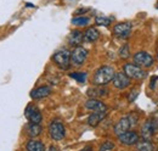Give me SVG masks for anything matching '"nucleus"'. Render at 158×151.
<instances>
[{"mask_svg":"<svg viewBox=\"0 0 158 151\" xmlns=\"http://www.w3.org/2000/svg\"><path fill=\"white\" fill-rule=\"evenodd\" d=\"M116 75L114 68L111 66H101L99 70L95 72L93 82L96 85H106L110 82L113 80V77Z\"/></svg>","mask_w":158,"mask_h":151,"instance_id":"f257e3e1","label":"nucleus"},{"mask_svg":"<svg viewBox=\"0 0 158 151\" xmlns=\"http://www.w3.org/2000/svg\"><path fill=\"white\" fill-rule=\"evenodd\" d=\"M138 121H139V117L135 113H131V114H129L127 117H122L118 122L114 124V128H113L114 134L118 136V135L123 134V133L130 131V128L134 127L138 123Z\"/></svg>","mask_w":158,"mask_h":151,"instance_id":"f03ea898","label":"nucleus"},{"mask_svg":"<svg viewBox=\"0 0 158 151\" xmlns=\"http://www.w3.org/2000/svg\"><path fill=\"white\" fill-rule=\"evenodd\" d=\"M123 72L130 79H136V80H142L147 77L146 70H142V67L138 66L136 63H125L123 66Z\"/></svg>","mask_w":158,"mask_h":151,"instance_id":"7ed1b4c3","label":"nucleus"},{"mask_svg":"<svg viewBox=\"0 0 158 151\" xmlns=\"http://www.w3.org/2000/svg\"><path fill=\"white\" fill-rule=\"evenodd\" d=\"M52 61L55 62L56 66H59L61 70H68L71 66V53L66 49L59 50L57 53L54 54Z\"/></svg>","mask_w":158,"mask_h":151,"instance_id":"20e7f679","label":"nucleus"},{"mask_svg":"<svg viewBox=\"0 0 158 151\" xmlns=\"http://www.w3.org/2000/svg\"><path fill=\"white\" fill-rule=\"evenodd\" d=\"M49 135L55 141L62 140L66 135V129H64L63 123L60 122V121H52L49 124Z\"/></svg>","mask_w":158,"mask_h":151,"instance_id":"39448f33","label":"nucleus"},{"mask_svg":"<svg viewBox=\"0 0 158 151\" xmlns=\"http://www.w3.org/2000/svg\"><path fill=\"white\" fill-rule=\"evenodd\" d=\"M134 63H136L138 66L142 68H148L155 63V58L151 54H148L147 51H138L134 56H133Z\"/></svg>","mask_w":158,"mask_h":151,"instance_id":"423d86ee","label":"nucleus"},{"mask_svg":"<svg viewBox=\"0 0 158 151\" xmlns=\"http://www.w3.org/2000/svg\"><path fill=\"white\" fill-rule=\"evenodd\" d=\"M158 128V122L155 118H150L147 119L143 124H142V128H141V138L145 139V140H151L155 132L157 131Z\"/></svg>","mask_w":158,"mask_h":151,"instance_id":"0eeeda50","label":"nucleus"},{"mask_svg":"<svg viewBox=\"0 0 158 151\" xmlns=\"http://www.w3.org/2000/svg\"><path fill=\"white\" fill-rule=\"evenodd\" d=\"M24 116L26 118L31 122V123H37V124H40V122L43 121V114L39 111V109L33 105V104H29L26 110H24Z\"/></svg>","mask_w":158,"mask_h":151,"instance_id":"6e6552de","label":"nucleus"},{"mask_svg":"<svg viewBox=\"0 0 158 151\" xmlns=\"http://www.w3.org/2000/svg\"><path fill=\"white\" fill-rule=\"evenodd\" d=\"M131 29H133V23L131 22H120V23H117L113 27V34L117 38L125 39V38L130 36Z\"/></svg>","mask_w":158,"mask_h":151,"instance_id":"1a4fd4ad","label":"nucleus"},{"mask_svg":"<svg viewBox=\"0 0 158 151\" xmlns=\"http://www.w3.org/2000/svg\"><path fill=\"white\" fill-rule=\"evenodd\" d=\"M88 57V50L83 46H76L71 53V61L76 66H81Z\"/></svg>","mask_w":158,"mask_h":151,"instance_id":"9d476101","label":"nucleus"},{"mask_svg":"<svg viewBox=\"0 0 158 151\" xmlns=\"http://www.w3.org/2000/svg\"><path fill=\"white\" fill-rule=\"evenodd\" d=\"M84 107L89 111H93V112H106L107 111L106 104H103L102 101L96 100V99H89L84 104Z\"/></svg>","mask_w":158,"mask_h":151,"instance_id":"9b49d317","label":"nucleus"},{"mask_svg":"<svg viewBox=\"0 0 158 151\" xmlns=\"http://www.w3.org/2000/svg\"><path fill=\"white\" fill-rule=\"evenodd\" d=\"M118 140L124 145H135L139 141V134L134 131H128L118 135Z\"/></svg>","mask_w":158,"mask_h":151,"instance_id":"f8f14e48","label":"nucleus"},{"mask_svg":"<svg viewBox=\"0 0 158 151\" xmlns=\"http://www.w3.org/2000/svg\"><path fill=\"white\" fill-rule=\"evenodd\" d=\"M113 85L117 89H125L130 85V78L125 75L124 72H118L113 77Z\"/></svg>","mask_w":158,"mask_h":151,"instance_id":"ddd939ff","label":"nucleus"},{"mask_svg":"<svg viewBox=\"0 0 158 151\" xmlns=\"http://www.w3.org/2000/svg\"><path fill=\"white\" fill-rule=\"evenodd\" d=\"M51 94V89L50 87H46V85H43V87H39V88H35L31 92V97L33 100H40V99H44L46 96Z\"/></svg>","mask_w":158,"mask_h":151,"instance_id":"4468645a","label":"nucleus"},{"mask_svg":"<svg viewBox=\"0 0 158 151\" xmlns=\"http://www.w3.org/2000/svg\"><path fill=\"white\" fill-rule=\"evenodd\" d=\"M67 40L71 46H80V44L84 41V33H81L80 31H73L69 33Z\"/></svg>","mask_w":158,"mask_h":151,"instance_id":"2eb2a0df","label":"nucleus"},{"mask_svg":"<svg viewBox=\"0 0 158 151\" xmlns=\"http://www.w3.org/2000/svg\"><path fill=\"white\" fill-rule=\"evenodd\" d=\"M105 117H106V112H93L88 117V124L95 128L105 119Z\"/></svg>","mask_w":158,"mask_h":151,"instance_id":"dca6fc26","label":"nucleus"},{"mask_svg":"<svg viewBox=\"0 0 158 151\" xmlns=\"http://www.w3.org/2000/svg\"><path fill=\"white\" fill-rule=\"evenodd\" d=\"M99 38H100V32L96 28H94V27L88 28L84 32V41H86V43H94Z\"/></svg>","mask_w":158,"mask_h":151,"instance_id":"f3484780","label":"nucleus"},{"mask_svg":"<svg viewBox=\"0 0 158 151\" xmlns=\"http://www.w3.org/2000/svg\"><path fill=\"white\" fill-rule=\"evenodd\" d=\"M26 131H27V134L29 138H37L41 134V131L43 128L40 127V124H37V123H31L26 127Z\"/></svg>","mask_w":158,"mask_h":151,"instance_id":"a211bd4d","label":"nucleus"},{"mask_svg":"<svg viewBox=\"0 0 158 151\" xmlns=\"http://www.w3.org/2000/svg\"><path fill=\"white\" fill-rule=\"evenodd\" d=\"M26 150L27 151H45V146L44 144L39 141V140H35V139H31L27 145H26Z\"/></svg>","mask_w":158,"mask_h":151,"instance_id":"6ab92c4d","label":"nucleus"},{"mask_svg":"<svg viewBox=\"0 0 158 151\" xmlns=\"http://www.w3.org/2000/svg\"><path fill=\"white\" fill-rule=\"evenodd\" d=\"M135 146H136V150L138 151H153L155 150V146H153V144L151 143V140H145V139L138 141V143L135 144Z\"/></svg>","mask_w":158,"mask_h":151,"instance_id":"aec40b11","label":"nucleus"},{"mask_svg":"<svg viewBox=\"0 0 158 151\" xmlns=\"http://www.w3.org/2000/svg\"><path fill=\"white\" fill-rule=\"evenodd\" d=\"M86 94L90 96V99H98L100 96H103V95L107 94V89H103V88H91L88 90Z\"/></svg>","mask_w":158,"mask_h":151,"instance_id":"412c9836","label":"nucleus"},{"mask_svg":"<svg viewBox=\"0 0 158 151\" xmlns=\"http://www.w3.org/2000/svg\"><path fill=\"white\" fill-rule=\"evenodd\" d=\"M89 22H90V19L89 17H85V16H77V17H73L72 19V24L78 26V27L88 26Z\"/></svg>","mask_w":158,"mask_h":151,"instance_id":"4be33fe9","label":"nucleus"},{"mask_svg":"<svg viewBox=\"0 0 158 151\" xmlns=\"http://www.w3.org/2000/svg\"><path fill=\"white\" fill-rule=\"evenodd\" d=\"M119 56L122 57L123 60L129 58V56H130V48H129L128 44H123L120 46V49H119Z\"/></svg>","mask_w":158,"mask_h":151,"instance_id":"5701e85b","label":"nucleus"},{"mask_svg":"<svg viewBox=\"0 0 158 151\" xmlns=\"http://www.w3.org/2000/svg\"><path fill=\"white\" fill-rule=\"evenodd\" d=\"M111 22H112V19H110V17H105V16H98V17L95 19V23H96L98 26L108 27V26L111 24Z\"/></svg>","mask_w":158,"mask_h":151,"instance_id":"b1692460","label":"nucleus"},{"mask_svg":"<svg viewBox=\"0 0 158 151\" xmlns=\"http://www.w3.org/2000/svg\"><path fill=\"white\" fill-rule=\"evenodd\" d=\"M69 77L72 79H76L79 83H85V80H86V73L85 72H73V73H69Z\"/></svg>","mask_w":158,"mask_h":151,"instance_id":"393cba45","label":"nucleus"},{"mask_svg":"<svg viewBox=\"0 0 158 151\" xmlns=\"http://www.w3.org/2000/svg\"><path fill=\"white\" fill-rule=\"evenodd\" d=\"M114 149V144L112 141H106L100 146L99 151H112Z\"/></svg>","mask_w":158,"mask_h":151,"instance_id":"a878e982","label":"nucleus"},{"mask_svg":"<svg viewBox=\"0 0 158 151\" xmlns=\"http://www.w3.org/2000/svg\"><path fill=\"white\" fill-rule=\"evenodd\" d=\"M139 95V90L138 89H133L131 92H130V94L128 95V100H129V102H133L136 97H138Z\"/></svg>","mask_w":158,"mask_h":151,"instance_id":"bb28decb","label":"nucleus"},{"mask_svg":"<svg viewBox=\"0 0 158 151\" xmlns=\"http://www.w3.org/2000/svg\"><path fill=\"white\" fill-rule=\"evenodd\" d=\"M157 80H158L157 76L152 77V79H151V83H150V88H151L152 90H155V89H156V83H157Z\"/></svg>","mask_w":158,"mask_h":151,"instance_id":"cd10ccee","label":"nucleus"},{"mask_svg":"<svg viewBox=\"0 0 158 151\" xmlns=\"http://www.w3.org/2000/svg\"><path fill=\"white\" fill-rule=\"evenodd\" d=\"M86 12V9H78L77 11H76V15H83V14H85Z\"/></svg>","mask_w":158,"mask_h":151,"instance_id":"c85d7f7f","label":"nucleus"},{"mask_svg":"<svg viewBox=\"0 0 158 151\" xmlns=\"http://www.w3.org/2000/svg\"><path fill=\"white\" fill-rule=\"evenodd\" d=\"M46 151H59V150H57V148H56V146H52V145H51V146H50Z\"/></svg>","mask_w":158,"mask_h":151,"instance_id":"c756f323","label":"nucleus"},{"mask_svg":"<svg viewBox=\"0 0 158 151\" xmlns=\"http://www.w3.org/2000/svg\"><path fill=\"white\" fill-rule=\"evenodd\" d=\"M80 151H93V149H91L90 146H86V148H84L83 150H80Z\"/></svg>","mask_w":158,"mask_h":151,"instance_id":"7c9ffc66","label":"nucleus"},{"mask_svg":"<svg viewBox=\"0 0 158 151\" xmlns=\"http://www.w3.org/2000/svg\"><path fill=\"white\" fill-rule=\"evenodd\" d=\"M157 9H158V4H157Z\"/></svg>","mask_w":158,"mask_h":151,"instance_id":"2f4dec72","label":"nucleus"},{"mask_svg":"<svg viewBox=\"0 0 158 151\" xmlns=\"http://www.w3.org/2000/svg\"><path fill=\"white\" fill-rule=\"evenodd\" d=\"M157 58H158V54H157Z\"/></svg>","mask_w":158,"mask_h":151,"instance_id":"473e14b6","label":"nucleus"},{"mask_svg":"<svg viewBox=\"0 0 158 151\" xmlns=\"http://www.w3.org/2000/svg\"><path fill=\"white\" fill-rule=\"evenodd\" d=\"M157 151H158V150H157Z\"/></svg>","mask_w":158,"mask_h":151,"instance_id":"72a5a7b5","label":"nucleus"}]
</instances>
